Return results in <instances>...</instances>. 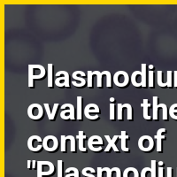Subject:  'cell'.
<instances>
[{"instance_id":"1","label":"cell","mask_w":177,"mask_h":177,"mask_svg":"<svg viewBox=\"0 0 177 177\" xmlns=\"http://www.w3.org/2000/svg\"><path fill=\"white\" fill-rule=\"evenodd\" d=\"M55 172L54 165L50 161H37V177L50 176Z\"/></svg>"},{"instance_id":"2","label":"cell","mask_w":177,"mask_h":177,"mask_svg":"<svg viewBox=\"0 0 177 177\" xmlns=\"http://www.w3.org/2000/svg\"><path fill=\"white\" fill-rule=\"evenodd\" d=\"M138 147L141 150L145 151V152H151L155 147L153 138L148 136V135L141 137L138 140Z\"/></svg>"},{"instance_id":"3","label":"cell","mask_w":177,"mask_h":177,"mask_svg":"<svg viewBox=\"0 0 177 177\" xmlns=\"http://www.w3.org/2000/svg\"><path fill=\"white\" fill-rule=\"evenodd\" d=\"M28 115L33 121H40L44 117V108L39 104H32L28 108Z\"/></svg>"},{"instance_id":"4","label":"cell","mask_w":177,"mask_h":177,"mask_svg":"<svg viewBox=\"0 0 177 177\" xmlns=\"http://www.w3.org/2000/svg\"><path fill=\"white\" fill-rule=\"evenodd\" d=\"M129 76L127 72L125 71H118L113 75V83L116 86L124 88L129 86Z\"/></svg>"},{"instance_id":"5","label":"cell","mask_w":177,"mask_h":177,"mask_svg":"<svg viewBox=\"0 0 177 177\" xmlns=\"http://www.w3.org/2000/svg\"><path fill=\"white\" fill-rule=\"evenodd\" d=\"M43 146L44 149L49 152H54L58 147V141L56 137L50 135V136L44 137L43 141Z\"/></svg>"},{"instance_id":"6","label":"cell","mask_w":177,"mask_h":177,"mask_svg":"<svg viewBox=\"0 0 177 177\" xmlns=\"http://www.w3.org/2000/svg\"><path fill=\"white\" fill-rule=\"evenodd\" d=\"M89 113H100V108L97 106L96 104H89L85 106L84 109V115L87 118V119L90 121H96L99 119V115H93V116H89Z\"/></svg>"},{"instance_id":"7","label":"cell","mask_w":177,"mask_h":177,"mask_svg":"<svg viewBox=\"0 0 177 177\" xmlns=\"http://www.w3.org/2000/svg\"><path fill=\"white\" fill-rule=\"evenodd\" d=\"M62 112L60 113V117L61 119H63L64 121H67L66 118V113L70 114V120L71 121H74L75 120V113H74V107L72 104H64L61 106Z\"/></svg>"},{"instance_id":"8","label":"cell","mask_w":177,"mask_h":177,"mask_svg":"<svg viewBox=\"0 0 177 177\" xmlns=\"http://www.w3.org/2000/svg\"><path fill=\"white\" fill-rule=\"evenodd\" d=\"M166 129H158V132H157V135H155L154 138L156 139L157 141V146H156V150L158 153H162L163 152V149H162V140L166 139V137L165 135L163 134H166Z\"/></svg>"},{"instance_id":"9","label":"cell","mask_w":177,"mask_h":177,"mask_svg":"<svg viewBox=\"0 0 177 177\" xmlns=\"http://www.w3.org/2000/svg\"><path fill=\"white\" fill-rule=\"evenodd\" d=\"M105 139H106V141L108 142V145H107V146L105 147V149L104 150L105 152H109V151H110V150L111 149H113L115 152H119L120 151V150L118 149V147L116 146V141H117V139H119L120 138V136H113V138H111L110 137L108 136V135H105Z\"/></svg>"},{"instance_id":"10","label":"cell","mask_w":177,"mask_h":177,"mask_svg":"<svg viewBox=\"0 0 177 177\" xmlns=\"http://www.w3.org/2000/svg\"><path fill=\"white\" fill-rule=\"evenodd\" d=\"M44 106L45 110H46V113H47V116H48V119H49V121H55V119H56V115H57L58 108V106H60V105H58V103L54 104L52 111H50L49 104H47V103H46V104H44Z\"/></svg>"},{"instance_id":"11","label":"cell","mask_w":177,"mask_h":177,"mask_svg":"<svg viewBox=\"0 0 177 177\" xmlns=\"http://www.w3.org/2000/svg\"><path fill=\"white\" fill-rule=\"evenodd\" d=\"M120 139L121 141V149L125 151V152H130V150L129 147L126 146V143H127L128 140H129V135H127V132L126 131H121V135H120Z\"/></svg>"},{"instance_id":"12","label":"cell","mask_w":177,"mask_h":177,"mask_svg":"<svg viewBox=\"0 0 177 177\" xmlns=\"http://www.w3.org/2000/svg\"><path fill=\"white\" fill-rule=\"evenodd\" d=\"M103 144H104V142H103L102 137L97 136V135H94V136H92V137H89V142H88V147H89V149H90L91 147H93L94 145L102 146Z\"/></svg>"},{"instance_id":"13","label":"cell","mask_w":177,"mask_h":177,"mask_svg":"<svg viewBox=\"0 0 177 177\" xmlns=\"http://www.w3.org/2000/svg\"><path fill=\"white\" fill-rule=\"evenodd\" d=\"M86 135H84V132L82 130L78 132V135L76 136V138L78 139V149L82 151V152L87 153V149L83 146V141L86 139Z\"/></svg>"},{"instance_id":"14","label":"cell","mask_w":177,"mask_h":177,"mask_svg":"<svg viewBox=\"0 0 177 177\" xmlns=\"http://www.w3.org/2000/svg\"><path fill=\"white\" fill-rule=\"evenodd\" d=\"M141 72H142V87L143 88H147V65L146 64H142L141 65Z\"/></svg>"},{"instance_id":"15","label":"cell","mask_w":177,"mask_h":177,"mask_svg":"<svg viewBox=\"0 0 177 177\" xmlns=\"http://www.w3.org/2000/svg\"><path fill=\"white\" fill-rule=\"evenodd\" d=\"M150 106V105L149 103L148 99H144V103L141 104V107H143V109H144V118L146 121H151V117L149 114Z\"/></svg>"},{"instance_id":"16","label":"cell","mask_w":177,"mask_h":177,"mask_svg":"<svg viewBox=\"0 0 177 177\" xmlns=\"http://www.w3.org/2000/svg\"><path fill=\"white\" fill-rule=\"evenodd\" d=\"M123 177H139V172L135 167H128L124 170Z\"/></svg>"},{"instance_id":"17","label":"cell","mask_w":177,"mask_h":177,"mask_svg":"<svg viewBox=\"0 0 177 177\" xmlns=\"http://www.w3.org/2000/svg\"><path fill=\"white\" fill-rule=\"evenodd\" d=\"M48 88L52 89L53 88V65L48 64Z\"/></svg>"},{"instance_id":"18","label":"cell","mask_w":177,"mask_h":177,"mask_svg":"<svg viewBox=\"0 0 177 177\" xmlns=\"http://www.w3.org/2000/svg\"><path fill=\"white\" fill-rule=\"evenodd\" d=\"M152 99H153V113H152L153 115H152V119H153V121H158V97L154 96L152 97Z\"/></svg>"},{"instance_id":"19","label":"cell","mask_w":177,"mask_h":177,"mask_svg":"<svg viewBox=\"0 0 177 177\" xmlns=\"http://www.w3.org/2000/svg\"><path fill=\"white\" fill-rule=\"evenodd\" d=\"M139 74H141V71H135L132 75H131V77H130V80H131V82L132 84L135 86V87H142V84L139 83L137 82V76Z\"/></svg>"},{"instance_id":"20","label":"cell","mask_w":177,"mask_h":177,"mask_svg":"<svg viewBox=\"0 0 177 177\" xmlns=\"http://www.w3.org/2000/svg\"><path fill=\"white\" fill-rule=\"evenodd\" d=\"M97 172V170H95L94 168L92 167H85L83 168L82 174L83 175V177H96L93 174H95Z\"/></svg>"},{"instance_id":"21","label":"cell","mask_w":177,"mask_h":177,"mask_svg":"<svg viewBox=\"0 0 177 177\" xmlns=\"http://www.w3.org/2000/svg\"><path fill=\"white\" fill-rule=\"evenodd\" d=\"M82 97L81 96H79V97H77V119H78V121H82Z\"/></svg>"},{"instance_id":"22","label":"cell","mask_w":177,"mask_h":177,"mask_svg":"<svg viewBox=\"0 0 177 177\" xmlns=\"http://www.w3.org/2000/svg\"><path fill=\"white\" fill-rule=\"evenodd\" d=\"M106 73V71H103V72H99V71H94V72H92V74H96L97 75V87L98 88H102V77H103V75H105Z\"/></svg>"},{"instance_id":"23","label":"cell","mask_w":177,"mask_h":177,"mask_svg":"<svg viewBox=\"0 0 177 177\" xmlns=\"http://www.w3.org/2000/svg\"><path fill=\"white\" fill-rule=\"evenodd\" d=\"M123 108H127L128 113H127V119L128 121H133V111H132V106L129 104H124L122 105Z\"/></svg>"},{"instance_id":"24","label":"cell","mask_w":177,"mask_h":177,"mask_svg":"<svg viewBox=\"0 0 177 177\" xmlns=\"http://www.w3.org/2000/svg\"><path fill=\"white\" fill-rule=\"evenodd\" d=\"M159 105V107H161L162 110H163V113H162V119H163V121H168V115H169V113H168V109H167L166 105L165 104H160V105Z\"/></svg>"},{"instance_id":"25","label":"cell","mask_w":177,"mask_h":177,"mask_svg":"<svg viewBox=\"0 0 177 177\" xmlns=\"http://www.w3.org/2000/svg\"><path fill=\"white\" fill-rule=\"evenodd\" d=\"M67 138L70 140V147H71V152L75 153L76 152V146H75V137L73 136H67Z\"/></svg>"},{"instance_id":"26","label":"cell","mask_w":177,"mask_h":177,"mask_svg":"<svg viewBox=\"0 0 177 177\" xmlns=\"http://www.w3.org/2000/svg\"><path fill=\"white\" fill-rule=\"evenodd\" d=\"M153 77H154V72H153L152 70H149V74H148V78H149L148 85H149V87L151 88V89H153V88H154Z\"/></svg>"},{"instance_id":"27","label":"cell","mask_w":177,"mask_h":177,"mask_svg":"<svg viewBox=\"0 0 177 177\" xmlns=\"http://www.w3.org/2000/svg\"><path fill=\"white\" fill-rule=\"evenodd\" d=\"M162 75H163L162 71H158V85L159 87L164 88V87H166V84L162 82Z\"/></svg>"},{"instance_id":"28","label":"cell","mask_w":177,"mask_h":177,"mask_svg":"<svg viewBox=\"0 0 177 177\" xmlns=\"http://www.w3.org/2000/svg\"><path fill=\"white\" fill-rule=\"evenodd\" d=\"M63 161L62 160H58V165H57V169H58V173H57V177H63L62 176V173H63Z\"/></svg>"},{"instance_id":"29","label":"cell","mask_w":177,"mask_h":177,"mask_svg":"<svg viewBox=\"0 0 177 177\" xmlns=\"http://www.w3.org/2000/svg\"><path fill=\"white\" fill-rule=\"evenodd\" d=\"M141 177H151L150 167H145L141 172Z\"/></svg>"},{"instance_id":"30","label":"cell","mask_w":177,"mask_h":177,"mask_svg":"<svg viewBox=\"0 0 177 177\" xmlns=\"http://www.w3.org/2000/svg\"><path fill=\"white\" fill-rule=\"evenodd\" d=\"M172 74H173V72L172 71H167V82H166V87H168V88H173L174 87V85H173V82H172Z\"/></svg>"},{"instance_id":"31","label":"cell","mask_w":177,"mask_h":177,"mask_svg":"<svg viewBox=\"0 0 177 177\" xmlns=\"http://www.w3.org/2000/svg\"><path fill=\"white\" fill-rule=\"evenodd\" d=\"M72 76H73V78H74V79H75V80H78V81H80V82H81V83H82V88L84 85H85V84H86V81H85V79L82 78V77L78 76V74H77V72H76V71L73 73Z\"/></svg>"},{"instance_id":"32","label":"cell","mask_w":177,"mask_h":177,"mask_svg":"<svg viewBox=\"0 0 177 177\" xmlns=\"http://www.w3.org/2000/svg\"><path fill=\"white\" fill-rule=\"evenodd\" d=\"M61 152L63 153H66V136H64V135H62L61 137Z\"/></svg>"},{"instance_id":"33","label":"cell","mask_w":177,"mask_h":177,"mask_svg":"<svg viewBox=\"0 0 177 177\" xmlns=\"http://www.w3.org/2000/svg\"><path fill=\"white\" fill-rule=\"evenodd\" d=\"M174 113H177V104H174L171 107H170V110H169V115L172 119H175L174 117Z\"/></svg>"},{"instance_id":"34","label":"cell","mask_w":177,"mask_h":177,"mask_svg":"<svg viewBox=\"0 0 177 177\" xmlns=\"http://www.w3.org/2000/svg\"><path fill=\"white\" fill-rule=\"evenodd\" d=\"M93 74L92 71H88V87L93 88Z\"/></svg>"},{"instance_id":"35","label":"cell","mask_w":177,"mask_h":177,"mask_svg":"<svg viewBox=\"0 0 177 177\" xmlns=\"http://www.w3.org/2000/svg\"><path fill=\"white\" fill-rule=\"evenodd\" d=\"M122 110H123V106L121 104H118V121H123V116H122Z\"/></svg>"},{"instance_id":"36","label":"cell","mask_w":177,"mask_h":177,"mask_svg":"<svg viewBox=\"0 0 177 177\" xmlns=\"http://www.w3.org/2000/svg\"><path fill=\"white\" fill-rule=\"evenodd\" d=\"M156 160H151V177H156Z\"/></svg>"},{"instance_id":"37","label":"cell","mask_w":177,"mask_h":177,"mask_svg":"<svg viewBox=\"0 0 177 177\" xmlns=\"http://www.w3.org/2000/svg\"><path fill=\"white\" fill-rule=\"evenodd\" d=\"M114 103H110V120L114 121Z\"/></svg>"},{"instance_id":"38","label":"cell","mask_w":177,"mask_h":177,"mask_svg":"<svg viewBox=\"0 0 177 177\" xmlns=\"http://www.w3.org/2000/svg\"><path fill=\"white\" fill-rule=\"evenodd\" d=\"M102 171H103V173L104 172L106 173L107 177H112V174L113 172L112 168H109V167H104V168H102Z\"/></svg>"},{"instance_id":"39","label":"cell","mask_w":177,"mask_h":177,"mask_svg":"<svg viewBox=\"0 0 177 177\" xmlns=\"http://www.w3.org/2000/svg\"><path fill=\"white\" fill-rule=\"evenodd\" d=\"M113 171L116 173V177H121V169L119 167H113L112 168Z\"/></svg>"},{"instance_id":"40","label":"cell","mask_w":177,"mask_h":177,"mask_svg":"<svg viewBox=\"0 0 177 177\" xmlns=\"http://www.w3.org/2000/svg\"><path fill=\"white\" fill-rule=\"evenodd\" d=\"M158 177H164V167H158Z\"/></svg>"},{"instance_id":"41","label":"cell","mask_w":177,"mask_h":177,"mask_svg":"<svg viewBox=\"0 0 177 177\" xmlns=\"http://www.w3.org/2000/svg\"><path fill=\"white\" fill-rule=\"evenodd\" d=\"M174 87L177 88V71H174Z\"/></svg>"},{"instance_id":"42","label":"cell","mask_w":177,"mask_h":177,"mask_svg":"<svg viewBox=\"0 0 177 177\" xmlns=\"http://www.w3.org/2000/svg\"><path fill=\"white\" fill-rule=\"evenodd\" d=\"M97 177H103V171H102V167H97Z\"/></svg>"},{"instance_id":"43","label":"cell","mask_w":177,"mask_h":177,"mask_svg":"<svg viewBox=\"0 0 177 177\" xmlns=\"http://www.w3.org/2000/svg\"><path fill=\"white\" fill-rule=\"evenodd\" d=\"M36 167H37V162L36 160H32V168L35 169Z\"/></svg>"},{"instance_id":"44","label":"cell","mask_w":177,"mask_h":177,"mask_svg":"<svg viewBox=\"0 0 177 177\" xmlns=\"http://www.w3.org/2000/svg\"><path fill=\"white\" fill-rule=\"evenodd\" d=\"M28 168L29 169L32 168V160H28Z\"/></svg>"},{"instance_id":"45","label":"cell","mask_w":177,"mask_h":177,"mask_svg":"<svg viewBox=\"0 0 177 177\" xmlns=\"http://www.w3.org/2000/svg\"><path fill=\"white\" fill-rule=\"evenodd\" d=\"M158 164L160 167H164V166H165V163L163 161H159V162H158Z\"/></svg>"},{"instance_id":"46","label":"cell","mask_w":177,"mask_h":177,"mask_svg":"<svg viewBox=\"0 0 177 177\" xmlns=\"http://www.w3.org/2000/svg\"><path fill=\"white\" fill-rule=\"evenodd\" d=\"M149 69L153 71V69H154V66H153V65H149Z\"/></svg>"},{"instance_id":"47","label":"cell","mask_w":177,"mask_h":177,"mask_svg":"<svg viewBox=\"0 0 177 177\" xmlns=\"http://www.w3.org/2000/svg\"><path fill=\"white\" fill-rule=\"evenodd\" d=\"M114 101H115V98L114 97H111L110 98V103H114Z\"/></svg>"},{"instance_id":"48","label":"cell","mask_w":177,"mask_h":177,"mask_svg":"<svg viewBox=\"0 0 177 177\" xmlns=\"http://www.w3.org/2000/svg\"><path fill=\"white\" fill-rule=\"evenodd\" d=\"M176 170H177V169H176Z\"/></svg>"}]
</instances>
